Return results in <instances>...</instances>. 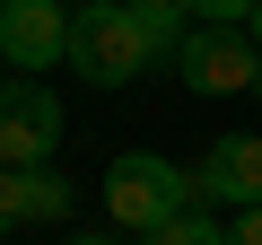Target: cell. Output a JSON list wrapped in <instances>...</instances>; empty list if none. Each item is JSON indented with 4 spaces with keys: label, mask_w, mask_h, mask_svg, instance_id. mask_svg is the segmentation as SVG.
Here are the masks:
<instances>
[{
    "label": "cell",
    "mask_w": 262,
    "mask_h": 245,
    "mask_svg": "<svg viewBox=\"0 0 262 245\" xmlns=\"http://www.w3.org/2000/svg\"><path fill=\"white\" fill-rule=\"evenodd\" d=\"M0 9H9V0H0Z\"/></svg>",
    "instance_id": "obj_15"
},
{
    "label": "cell",
    "mask_w": 262,
    "mask_h": 245,
    "mask_svg": "<svg viewBox=\"0 0 262 245\" xmlns=\"http://www.w3.org/2000/svg\"><path fill=\"white\" fill-rule=\"evenodd\" d=\"M253 96H262V79H253Z\"/></svg>",
    "instance_id": "obj_14"
},
{
    "label": "cell",
    "mask_w": 262,
    "mask_h": 245,
    "mask_svg": "<svg viewBox=\"0 0 262 245\" xmlns=\"http://www.w3.org/2000/svg\"><path fill=\"white\" fill-rule=\"evenodd\" d=\"M70 245H122V236H105V228H70Z\"/></svg>",
    "instance_id": "obj_12"
},
{
    "label": "cell",
    "mask_w": 262,
    "mask_h": 245,
    "mask_svg": "<svg viewBox=\"0 0 262 245\" xmlns=\"http://www.w3.org/2000/svg\"><path fill=\"white\" fill-rule=\"evenodd\" d=\"M192 193H201V201H227V210H253V201H262V132H227V140L192 167Z\"/></svg>",
    "instance_id": "obj_6"
},
{
    "label": "cell",
    "mask_w": 262,
    "mask_h": 245,
    "mask_svg": "<svg viewBox=\"0 0 262 245\" xmlns=\"http://www.w3.org/2000/svg\"><path fill=\"white\" fill-rule=\"evenodd\" d=\"M122 9H131V18L149 27V44H158L166 62L184 53V35H192V0H122Z\"/></svg>",
    "instance_id": "obj_8"
},
{
    "label": "cell",
    "mask_w": 262,
    "mask_h": 245,
    "mask_svg": "<svg viewBox=\"0 0 262 245\" xmlns=\"http://www.w3.org/2000/svg\"><path fill=\"white\" fill-rule=\"evenodd\" d=\"M140 245H227V228H219L210 210H184V219H166V228L140 236Z\"/></svg>",
    "instance_id": "obj_9"
},
{
    "label": "cell",
    "mask_w": 262,
    "mask_h": 245,
    "mask_svg": "<svg viewBox=\"0 0 262 245\" xmlns=\"http://www.w3.org/2000/svg\"><path fill=\"white\" fill-rule=\"evenodd\" d=\"M175 70H184L192 96H253V79H262V44H253L245 27H192L184 53H175Z\"/></svg>",
    "instance_id": "obj_4"
},
{
    "label": "cell",
    "mask_w": 262,
    "mask_h": 245,
    "mask_svg": "<svg viewBox=\"0 0 262 245\" xmlns=\"http://www.w3.org/2000/svg\"><path fill=\"white\" fill-rule=\"evenodd\" d=\"M245 35H253V44H262V0H253V18H245Z\"/></svg>",
    "instance_id": "obj_13"
},
{
    "label": "cell",
    "mask_w": 262,
    "mask_h": 245,
    "mask_svg": "<svg viewBox=\"0 0 262 245\" xmlns=\"http://www.w3.org/2000/svg\"><path fill=\"white\" fill-rule=\"evenodd\" d=\"M227 245H262V201H253V210H236V228H227Z\"/></svg>",
    "instance_id": "obj_11"
},
{
    "label": "cell",
    "mask_w": 262,
    "mask_h": 245,
    "mask_svg": "<svg viewBox=\"0 0 262 245\" xmlns=\"http://www.w3.org/2000/svg\"><path fill=\"white\" fill-rule=\"evenodd\" d=\"M201 193H192V167H175V158H158V149H122L114 167H105V219L122 228V236H158L166 219H184Z\"/></svg>",
    "instance_id": "obj_1"
},
{
    "label": "cell",
    "mask_w": 262,
    "mask_h": 245,
    "mask_svg": "<svg viewBox=\"0 0 262 245\" xmlns=\"http://www.w3.org/2000/svg\"><path fill=\"white\" fill-rule=\"evenodd\" d=\"M61 149V96L44 79H0V167H53Z\"/></svg>",
    "instance_id": "obj_3"
},
{
    "label": "cell",
    "mask_w": 262,
    "mask_h": 245,
    "mask_svg": "<svg viewBox=\"0 0 262 245\" xmlns=\"http://www.w3.org/2000/svg\"><path fill=\"white\" fill-rule=\"evenodd\" d=\"M27 219H70V184L53 167H0V236Z\"/></svg>",
    "instance_id": "obj_7"
},
{
    "label": "cell",
    "mask_w": 262,
    "mask_h": 245,
    "mask_svg": "<svg viewBox=\"0 0 262 245\" xmlns=\"http://www.w3.org/2000/svg\"><path fill=\"white\" fill-rule=\"evenodd\" d=\"M253 0H192V27H245Z\"/></svg>",
    "instance_id": "obj_10"
},
{
    "label": "cell",
    "mask_w": 262,
    "mask_h": 245,
    "mask_svg": "<svg viewBox=\"0 0 262 245\" xmlns=\"http://www.w3.org/2000/svg\"><path fill=\"white\" fill-rule=\"evenodd\" d=\"M70 18L79 9H61V0H9V9H0V62H9L18 79L70 62Z\"/></svg>",
    "instance_id": "obj_5"
},
{
    "label": "cell",
    "mask_w": 262,
    "mask_h": 245,
    "mask_svg": "<svg viewBox=\"0 0 262 245\" xmlns=\"http://www.w3.org/2000/svg\"><path fill=\"white\" fill-rule=\"evenodd\" d=\"M158 62V44H149V27L122 9V0H79V18H70V70L88 79V88H131Z\"/></svg>",
    "instance_id": "obj_2"
}]
</instances>
